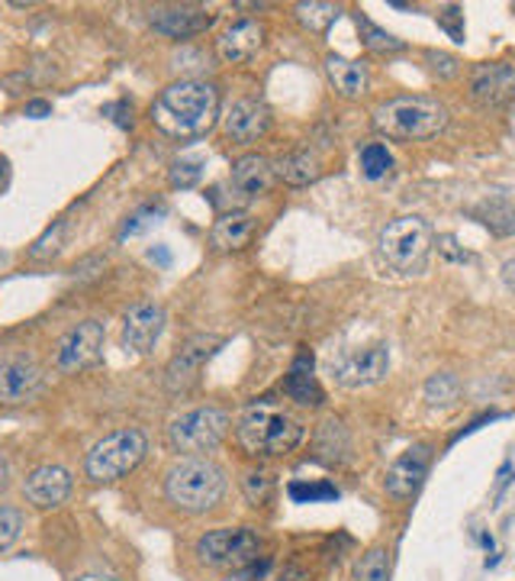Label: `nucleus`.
Instances as JSON below:
<instances>
[{
  "label": "nucleus",
  "mask_w": 515,
  "mask_h": 581,
  "mask_svg": "<svg viewBox=\"0 0 515 581\" xmlns=\"http://www.w3.org/2000/svg\"><path fill=\"white\" fill-rule=\"evenodd\" d=\"M219 116V91L203 78H180L152 103V123L168 136H203Z\"/></svg>",
  "instance_id": "1"
},
{
  "label": "nucleus",
  "mask_w": 515,
  "mask_h": 581,
  "mask_svg": "<svg viewBox=\"0 0 515 581\" xmlns=\"http://www.w3.org/2000/svg\"><path fill=\"white\" fill-rule=\"evenodd\" d=\"M448 126V110L431 97H393L374 110V129L397 143L431 139Z\"/></svg>",
  "instance_id": "2"
},
{
  "label": "nucleus",
  "mask_w": 515,
  "mask_h": 581,
  "mask_svg": "<svg viewBox=\"0 0 515 581\" xmlns=\"http://www.w3.org/2000/svg\"><path fill=\"white\" fill-rule=\"evenodd\" d=\"M226 494V475L206 456L180 459L165 475V497L184 514H206Z\"/></svg>",
  "instance_id": "3"
},
{
  "label": "nucleus",
  "mask_w": 515,
  "mask_h": 581,
  "mask_svg": "<svg viewBox=\"0 0 515 581\" xmlns=\"http://www.w3.org/2000/svg\"><path fill=\"white\" fill-rule=\"evenodd\" d=\"M236 436L249 456H280L303 440V427L271 404H252L239 417Z\"/></svg>",
  "instance_id": "4"
},
{
  "label": "nucleus",
  "mask_w": 515,
  "mask_h": 581,
  "mask_svg": "<svg viewBox=\"0 0 515 581\" xmlns=\"http://www.w3.org/2000/svg\"><path fill=\"white\" fill-rule=\"evenodd\" d=\"M431 243H435V233H431L429 220H423L416 213H406V217L390 220L380 230L377 252H380L384 265H390L393 272L413 275V272H419L426 265Z\"/></svg>",
  "instance_id": "5"
},
{
  "label": "nucleus",
  "mask_w": 515,
  "mask_h": 581,
  "mask_svg": "<svg viewBox=\"0 0 515 581\" xmlns=\"http://www.w3.org/2000/svg\"><path fill=\"white\" fill-rule=\"evenodd\" d=\"M149 453V436L136 427H123L106 433L93 449L87 453L85 472L90 482H116L129 475Z\"/></svg>",
  "instance_id": "6"
},
{
  "label": "nucleus",
  "mask_w": 515,
  "mask_h": 581,
  "mask_svg": "<svg viewBox=\"0 0 515 581\" xmlns=\"http://www.w3.org/2000/svg\"><path fill=\"white\" fill-rule=\"evenodd\" d=\"M229 433V413L219 407H197L180 417H174L168 427V446L172 453L190 459V456H206L213 453Z\"/></svg>",
  "instance_id": "7"
},
{
  "label": "nucleus",
  "mask_w": 515,
  "mask_h": 581,
  "mask_svg": "<svg viewBox=\"0 0 515 581\" xmlns=\"http://www.w3.org/2000/svg\"><path fill=\"white\" fill-rule=\"evenodd\" d=\"M261 553V540L249 527H219V530H210L197 540V556L213 566V569H246L252 566Z\"/></svg>",
  "instance_id": "8"
},
{
  "label": "nucleus",
  "mask_w": 515,
  "mask_h": 581,
  "mask_svg": "<svg viewBox=\"0 0 515 581\" xmlns=\"http://www.w3.org/2000/svg\"><path fill=\"white\" fill-rule=\"evenodd\" d=\"M332 379L342 387H370L387 379L390 372V346L387 343H374L364 349H348L339 359H332Z\"/></svg>",
  "instance_id": "9"
},
{
  "label": "nucleus",
  "mask_w": 515,
  "mask_h": 581,
  "mask_svg": "<svg viewBox=\"0 0 515 581\" xmlns=\"http://www.w3.org/2000/svg\"><path fill=\"white\" fill-rule=\"evenodd\" d=\"M103 343H106V330L100 320H85L75 330L65 333V339L55 349V369L62 375H78L90 366H97L103 359Z\"/></svg>",
  "instance_id": "10"
},
{
  "label": "nucleus",
  "mask_w": 515,
  "mask_h": 581,
  "mask_svg": "<svg viewBox=\"0 0 515 581\" xmlns=\"http://www.w3.org/2000/svg\"><path fill=\"white\" fill-rule=\"evenodd\" d=\"M223 346V336H213V333H197L190 336L168 362L165 369V385L174 394H184L190 387L200 385V375H203V366L216 356V349Z\"/></svg>",
  "instance_id": "11"
},
{
  "label": "nucleus",
  "mask_w": 515,
  "mask_h": 581,
  "mask_svg": "<svg viewBox=\"0 0 515 581\" xmlns=\"http://www.w3.org/2000/svg\"><path fill=\"white\" fill-rule=\"evenodd\" d=\"M42 385H46V372L33 356L26 353L0 356V404L7 407L29 404L39 397Z\"/></svg>",
  "instance_id": "12"
},
{
  "label": "nucleus",
  "mask_w": 515,
  "mask_h": 581,
  "mask_svg": "<svg viewBox=\"0 0 515 581\" xmlns=\"http://www.w3.org/2000/svg\"><path fill=\"white\" fill-rule=\"evenodd\" d=\"M165 333V307L142 300L123 313V346L136 356H149Z\"/></svg>",
  "instance_id": "13"
},
{
  "label": "nucleus",
  "mask_w": 515,
  "mask_h": 581,
  "mask_svg": "<svg viewBox=\"0 0 515 581\" xmlns=\"http://www.w3.org/2000/svg\"><path fill=\"white\" fill-rule=\"evenodd\" d=\"M470 100L497 110L515 100V65L513 62H483L470 75Z\"/></svg>",
  "instance_id": "14"
},
{
  "label": "nucleus",
  "mask_w": 515,
  "mask_h": 581,
  "mask_svg": "<svg viewBox=\"0 0 515 581\" xmlns=\"http://www.w3.org/2000/svg\"><path fill=\"white\" fill-rule=\"evenodd\" d=\"M152 29L165 39H190L206 33L216 16L203 7H187V3H174V7H155L149 16Z\"/></svg>",
  "instance_id": "15"
},
{
  "label": "nucleus",
  "mask_w": 515,
  "mask_h": 581,
  "mask_svg": "<svg viewBox=\"0 0 515 581\" xmlns=\"http://www.w3.org/2000/svg\"><path fill=\"white\" fill-rule=\"evenodd\" d=\"M431 462L429 446H410L390 469H387V479H384V491L393 497V500H406L419 491V484L426 479Z\"/></svg>",
  "instance_id": "16"
},
{
  "label": "nucleus",
  "mask_w": 515,
  "mask_h": 581,
  "mask_svg": "<svg viewBox=\"0 0 515 581\" xmlns=\"http://www.w3.org/2000/svg\"><path fill=\"white\" fill-rule=\"evenodd\" d=\"M223 129L233 143H258L271 129V110L258 97H242L226 110Z\"/></svg>",
  "instance_id": "17"
},
{
  "label": "nucleus",
  "mask_w": 515,
  "mask_h": 581,
  "mask_svg": "<svg viewBox=\"0 0 515 581\" xmlns=\"http://www.w3.org/2000/svg\"><path fill=\"white\" fill-rule=\"evenodd\" d=\"M23 494L33 507L39 510H52L62 507L72 494V475L62 466H39L26 475Z\"/></svg>",
  "instance_id": "18"
},
{
  "label": "nucleus",
  "mask_w": 515,
  "mask_h": 581,
  "mask_svg": "<svg viewBox=\"0 0 515 581\" xmlns=\"http://www.w3.org/2000/svg\"><path fill=\"white\" fill-rule=\"evenodd\" d=\"M274 162L271 159H264V156H242V159H236L233 162V175H229V191L236 200H242V203H249V200H255L261 194L271 191V185H274Z\"/></svg>",
  "instance_id": "19"
},
{
  "label": "nucleus",
  "mask_w": 515,
  "mask_h": 581,
  "mask_svg": "<svg viewBox=\"0 0 515 581\" xmlns=\"http://www.w3.org/2000/svg\"><path fill=\"white\" fill-rule=\"evenodd\" d=\"M261 42H264V26L258 20H239L216 39V52L226 65H246L255 59Z\"/></svg>",
  "instance_id": "20"
},
{
  "label": "nucleus",
  "mask_w": 515,
  "mask_h": 581,
  "mask_svg": "<svg viewBox=\"0 0 515 581\" xmlns=\"http://www.w3.org/2000/svg\"><path fill=\"white\" fill-rule=\"evenodd\" d=\"M258 220L249 213V210H226L213 230H210V243L213 249L219 252H236V249H246L255 236Z\"/></svg>",
  "instance_id": "21"
},
{
  "label": "nucleus",
  "mask_w": 515,
  "mask_h": 581,
  "mask_svg": "<svg viewBox=\"0 0 515 581\" xmlns=\"http://www.w3.org/2000/svg\"><path fill=\"white\" fill-rule=\"evenodd\" d=\"M326 78L342 97H361L367 95V88H370L367 65L357 62V59H344V55H329L326 59Z\"/></svg>",
  "instance_id": "22"
},
{
  "label": "nucleus",
  "mask_w": 515,
  "mask_h": 581,
  "mask_svg": "<svg viewBox=\"0 0 515 581\" xmlns=\"http://www.w3.org/2000/svg\"><path fill=\"white\" fill-rule=\"evenodd\" d=\"M274 175H277V178H284L287 185L303 188V185L319 182V175H323V159H319V152H316V149L287 152V156H280V159L274 162Z\"/></svg>",
  "instance_id": "23"
},
{
  "label": "nucleus",
  "mask_w": 515,
  "mask_h": 581,
  "mask_svg": "<svg viewBox=\"0 0 515 581\" xmlns=\"http://www.w3.org/2000/svg\"><path fill=\"white\" fill-rule=\"evenodd\" d=\"M287 394L297 400V404H306V407H319L323 404V387L316 385V375H313V362L306 356H300L287 375Z\"/></svg>",
  "instance_id": "24"
},
{
  "label": "nucleus",
  "mask_w": 515,
  "mask_h": 581,
  "mask_svg": "<svg viewBox=\"0 0 515 581\" xmlns=\"http://www.w3.org/2000/svg\"><path fill=\"white\" fill-rule=\"evenodd\" d=\"M293 13H297V20H300V26L303 29H310V33H326L336 20H339V7L336 3H323V0H310V3H297L293 7Z\"/></svg>",
  "instance_id": "25"
},
{
  "label": "nucleus",
  "mask_w": 515,
  "mask_h": 581,
  "mask_svg": "<svg viewBox=\"0 0 515 581\" xmlns=\"http://www.w3.org/2000/svg\"><path fill=\"white\" fill-rule=\"evenodd\" d=\"M357 162H361V175L367 182H380V178H387L393 172V156H390V149L384 143H367L361 149Z\"/></svg>",
  "instance_id": "26"
},
{
  "label": "nucleus",
  "mask_w": 515,
  "mask_h": 581,
  "mask_svg": "<svg viewBox=\"0 0 515 581\" xmlns=\"http://www.w3.org/2000/svg\"><path fill=\"white\" fill-rule=\"evenodd\" d=\"M354 581H390V549L370 546L354 566Z\"/></svg>",
  "instance_id": "27"
},
{
  "label": "nucleus",
  "mask_w": 515,
  "mask_h": 581,
  "mask_svg": "<svg viewBox=\"0 0 515 581\" xmlns=\"http://www.w3.org/2000/svg\"><path fill=\"white\" fill-rule=\"evenodd\" d=\"M357 29H361V39L370 52L377 55H387V52H400L403 49V39L390 36L387 29H380L377 23H370L367 16H357Z\"/></svg>",
  "instance_id": "28"
},
{
  "label": "nucleus",
  "mask_w": 515,
  "mask_h": 581,
  "mask_svg": "<svg viewBox=\"0 0 515 581\" xmlns=\"http://www.w3.org/2000/svg\"><path fill=\"white\" fill-rule=\"evenodd\" d=\"M316 446H319L323 459H329V462H342L344 453H348V433L342 430V423H339V420H326L323 430H319Z\"/></svg>",
  "instance_id": "29"
},
{
  "label": "nucleus",
  "mask_w": 515,
  "mask_h": 581,
  "mask_svg": "<svg viewBox=\"0 0 515 581\" xmlns=\"http://www.w3.org/2000/svg\"><path fill=\"white\" fill-rule=\"evenodd\" d=\"M457 394H461V382H457V375H451V372H435L429 382H426V400H429V404L448 407V404L457 400Z\"/></svg>",
  "instance_id": "30"
},
{
  "label": "nucleus",
  "mask_w": 515,
  "mask_h": 581,
  "mask_svg": "<svg viewBox=\"0 0 515 581\" xmlns=\"http://www.w3.org/2000/svg\"><path fill=\"white\" fill-rule=\"evenodd\" d=\"M62 243H65V220H59V223H52L33 246H29V259H36V262H42V259H52V256H59L62 252Z\"/></svg>",
  "instance_id": "31"
},
{
  "label": "nucleus",
  "mask_w": 515,
  "mask_h": 581,
  "mask_svg": "<svg viewBox=\"0 0 515 581\" xmlns=\"http://www.w3.org/2000/svg\"><path fill=\"white\" fill-rule=\"evenodd\" d=\"M23 533V514L10 504H0V553H7Z\"/></svg>",
  "instance_id": "32"
},
{
  "label": "nucleus",
  "mask_w": 515,
  "mask_h": 581,
  "mask_svg": "<svg viewBox=\"0 0 515 581\" xmlns=\"http://www.w3.org/2000/svg\"><path fill=\"white\" fill-rule=\"evenodd\" d=\"M162 213H165L162 207H142V210H136L133 217H126V223H123V230H120V239H129V236H139L142 230H149V226H155Z\"/></svg>",
  "instance_id": "33"
},
{
  "label": "nucleus",
  "mask_w": 515,
  "mask_h": 581,
  "mask_svg": "<svg viewBox=\"0 0 515 581\" xmlns=\"http://www.w3.org/2000/svg\"><path fill=\"white\" fill-rule=\"evenodd\" d=\"M200 175H203V162L200 159H177L172 172H168L174 188H193L200 182Z\"/></svg>",
  "instance_id": "34"
},
{
  "label": "nucleus",
  "mask_w": 515,
  "mask_h": 581,
  "mask_svg": "<svg viewBox=\"0 0 515 581\" xmlns=\"http://www.w3.org/2000/svg\"><path fill=\"white\" fill-rule=\"evenodd\" d=\"M103 269H106V259L103 256H87V259H81L75 269H72V275H75V282H93V279H100L103 275Z\"/></svg>",
  "instance_id": "35"
},
{
  "label": "nucleus",
  "mask_w": 515,
  "mask_h": 581,
  "mask_svg": "<svg viewBox=\"0 0 515 581\" xmlns=\"http://www.w3.org/2000/svg\"><path fill=\"white\" fill-rule=\"evenodd\" d=\"M267 487H271V482H267L264 472H249V475H246V491H249V497H252L255 504L267 497Z\"/></svg>",
  "instance_id": "36"
},
{
  "label": "nucleus",
  "mask_w": 515,
  "mask_h": 581,
  "mask_svg": "<svg viewBox=\"0 0 515 581\" xmlns=\"http://www.w3.org/2000/svg\"><path fill=\"white\" fill-rule=\"evenodd\" d=\"M429 62L435 72H441L444 78H451V75H457V59H451V55H444V52H429Z\"/></svg>",
  "instance_id": "37"
},
{
  "label": "nucleus",
  "mask_w": 515,
  "mask_h": 581,
  "mask_svg": "<svg viewBox=\"0 0 515 581\" xmlns=\"http://www.w3.org/2000/svg\"><path fill=\"white\" fill-rule=\"evenodd\" d=\"M290 494H293L297 500H303V497H319V494H323V497H332L336 491H332V487H303V484H293Z\"/></svg>",
  "instance_id": "38"
},
{
  "label": "nucleus",
  "mask_w": 515,
  "mask_h": 581,
  "mask_svg": "<svg viewBox=\"0 0 515 581\" xmlns=\"http://www.w3.org/2000/svg\"><path fill=\"white\" fill-rule=\"evenodd\" d=\"M500 279H503L506 290H513L515 294V259H506V262H503V269H500Z\"/></svg>",
  "instance_id": "39"
},
{
  "label": "nucleus",
  "mask_w": 515,
  "mask_h": 581,
  "mask_svg": "<svg viewBox=\"0 0 515 581\" xmlns=\"http://www.w3.org/2000/svg\"><path fill=\"white\" fill-rule=\"evenodd\" d=\"M49 110H52V107H49L46 100H29V103H26V116H46Z\"/></svg>",
  "instance_id": "40"
},
{
  "label": "nucleus",
  "mask_w": 515,
  "mask_h": 581,
  "mask_svg": "<svg viewBox=\"0 0 515 581\" xmlns=\"http://www.w3.org/2000/svg\"><path fill=\"white\" fill-rule=\"evenodd\" d=\"M72 581H120V579L110 576V572H85V576H78V579Z\"/></svg>",
  "instance_id": "41"
},
{
  "label": "nucleus",
  "mask_w": 515,
  "mask_h": 581,
  "mask_svg": "<svg viewBox=\"0 0 515 581\" xmlns=\"http://www.w3.org/2000/svg\"><path fill=\"white\" fill-rule=\"evenodd\" d=\"M280 581H306V576H303L300 569H287V572H284V579H280Z\"/></svg>",
  "instance_id": "42"
},
{
  "label": "nucleus",
  "mask_w": 515,
  "mask_h": 581,
  "mask_svg": "<svg viewBox=\"0 0 515 581\" xmlns=\"http://www.w3.org/2000/svg\"><path fill=\"white\" fill-rule=\"evenodd\" d=\"M7 484V459H3V453H0V487Z\"/></svg>",
  "instance_id": "43"
},
{
  "label": "nucleus",
  "mask_w": 515,
  "mask_h": 581,
  "mask_svg": "<svg viewBox=\"0 0 515 581\" xmlns=\"http://www.w3.org/2000/svg\"><path fill=\"white\" fill-rule=\"evenodd\" d=\"M3 172H7V159H0V178H3Z\"/></svg>",
  "instance_id": "44"
},
{
  "label": "nucleus",
  "mask_w": 515,
  "mask_h": 581,
  "mask_svg": "<svg viewBox=\"0 0 515 581\" xmlns=\"http://www.w3.org/2000/svg\"><path fill=\"white\" fill-rule=\"evenodd\" d=\"M510 230H513V233H515V213H513V220H510Z\"/></svg>",
  "instance_id": "45"
}]
</instances>
